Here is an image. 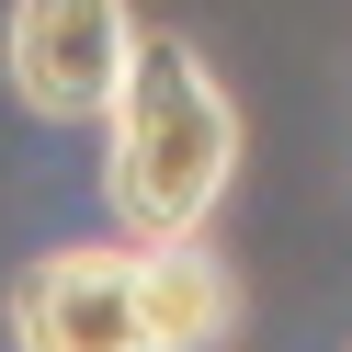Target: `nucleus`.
<instances>
[{"label":"nucleus","mask_w":352,"mask_h":352,"mask_svg":"<svg viewBox=\"0 0 352 352\" xmlns=\"http://www.w3.org/2000/svg\"><path fill=\"white\" fill-rule=\"evenodd\" d=\"M12 352H160L148 296H137V239L23 261L12 273Z\"/></svg>","instance_id":"7ed1b4c3"},{"label":"nucleus","mask_w":352,"mask_h":352,"mask_svg":"<svg viewBox=\"0 0 352 352\" xmlns=\"http://www.w3.org/2000/svg\"><path fill=\"white\" fill-rule=\"evenodd\" d=\"M137 46H148L137 0H12V23H0V69L34 125H102Z\"/></svg>","instance_id":"f03ea898"},{"label":"nucleus","mask_w":352,"mask_h":352,"mask_svg":"<svg viewBox=\"0 0 352 352\" xmlns=\"http://www.w3.org/2000/svg\"><path fill=\"white\" fill-rule=\"evenodd\" d=\"M239 182V102L205 69V46L148 34L102 114V205L125 239H205V216Z\"/></svg>","instance_id":"f257e3e1"},{"label":"nucleus","mask_w":352,"mask_h":352,"mask_svg":"<svg viewBox=\"0 0 352 352\" xmlns=\"http://www.w3.org/2000/svg\"><path fill=\"white\" fill-rule=\"evenodd\" d=\"M137 296L160 352H228L239 341V273L205 239H137Z\"/></svg>","instance_id":"20e7f679"}]
</instances>
